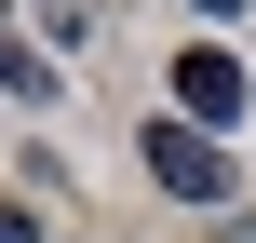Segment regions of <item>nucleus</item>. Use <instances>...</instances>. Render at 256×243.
<instances>
[{
  "label": "nucleus",
  "mask_w": 256,
  "mask_h": 243,
  "mask_svg": "<svg viewBox=\"0 0 256 243\" xmlns=\"http://www.w3.org/2000/svg\"><path fill=\"white\" fill-rule=\"evenodd\" d=\"M243 243H256V230H243Z\"/></svg>",
  "instance_id": "7"
},
{
  "label": "nucleus",
  "mask_w": 256,
  "mask_h": 243,
  "mask_svg": "<svg viewBox=\"0 0 256 243\" xmlns=\"http://www.w3.org/2000/svg\"><path fill=\"white\" fill-rule=\"evenodd\" d=\"M189 14H216V27H230V14H243V0H189Z\"/></svg>",
  "instance_id": "6"
},
{
  "label": "nucleus",
  "mask_w": 256,
  "mask_h": 243,
  "mask_svg": "<svg viewBox=\"0 0 256 243\" xmlns=\"http://www.w3.org/2000/svg\"><path fill=\"white\" fill-rule=\"evenodd\" d=\"M148 176H162L176 203H230V149H216L202 122H148Z\"/></svg>",
  "instance_id": "1"
},
{
  "label": "nucleus",
  "mask_w": 256,
  "mask_h": 243,
  "mask_svg": "<svg viewBox=\"0 0 256 243\" xmlns=\"http://www.w3.org/2000/svg\"><path fill=\"white\" fill-rule=\"evenodd\" d=\"M176 122H216V135L243 122V68H230L216 41H189V54H176Z\"/></svg>",
  "instance_id": "2"
},
{
  "label": "nucleus",
  "mask_w": 256,
  "mask_h": 243,
  "mask_svg": "<svg viewBox=\"0 0 256 243\" xmlns=\"http://www.w3.org/2000/svg\"><path fill=\"white\" fill-rule=\"evenodd\" d=\"M0 243H40V216H27V203H0Z\"/></svg>",
  "instance_id": "5"
},
{
  "label": "nucleus",
  "mask_w": 256,
  "mask_h": 243,
  "mask_svg": "<svg viewBox=\"0 0 256 243\" xmlns=\"http://www.w3.org/2000/svg\"><path fill=\"white\" fill-rule=\"evenodd\" d=\"M0 95H54V54H27V41H0Z\"/></svg>",
  "instance_id": "4"
},
{
  "label": "nucleus",
  "mask_w": 256,
  "mask_h": 243,
  "mask_svg": "<svg viewBox=\"0 0 256 243\" xmlns=\"http://www.w3.org/2000/svg\"><path fill=\"white\" fill-rule=\"evenodd\" d=\"M27 14H40V41H54V54H81V41H94V0H27Z\"/></svg>",
  "instance_id": "3"
}]
</instances>
